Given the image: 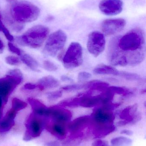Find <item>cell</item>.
I'll use <instances>...</instances> for the list:
<instances>
[{
  "label": "cell",
  "instance_id": "obj_1",
  "mask_svg": "<svg viewBox=\"0 0 146 146\" xmlns=\"http://www.w3.org/2000/svg\"><path fill=\"white\" fill-rule=\"evenodd\" d=\"M117 106V104H108L94 111L91 116V125L95 138H103L115 131V117L112 110Z\"/></svg>",
  "mask_w": 146,
  "mask_h": 146
},
{
  "label": "cell",
  "instance_id": "obj_2",
  "mask_svg": "<svg viewBox=\"0 0 146 146\" xmlns=\"http://www.w3.org/2000/svg\"><path fill=\"white\" fill-rule=\"evenodd\" d=\"M5 10L15 21L22 24L36 21L40 13L37 6L25 1L11 3Z\"/></svg>",
  "mask_w": 146,
  "mask_h": 146
},
{
  "label": "cell",
  "instance_id": "obj_3",
  "mask_svg": "<svg viewBox=\"0 0 146 146\" xmlns=\"http://www.w3.org/2000/svg\"><path fill=\"white\" fill-rule=\"evenodd\" d=\"M49 30L48 27L38 25L28 29L23 35L16 37V42L22 46L38 48L42 46L48 36Z\"/></svg>",
  "mask_w": 146,
  "mask_h": 146
},
{
  "label": "cell",
  "instance_id": "obj_4",
  "mask_svg": "<svg viewBox=\"0 0 146 146\" xmlns=\"http://www.w3.org/2000/svg\"><path fill=\"white\" fill-rule=\"evenodd\" d=\"M118 45L119 48L126 54L145 49L144 31L139 27L132 29L119 38Z\"/></svg>",
  "mask_w": 146,
  "mask_h": 146
},
{
  "label": "cell",
  "instance_id": "obj_5",
  "mask_svg": "<svg viewBox=\"0 0 146 146\" xmlns=\"http://www.w3.org/2000/svg\"><path fill=\"white\" fill-rule=\"evenodd\" d=\"M66 33L61 30L51 33L47 38L44 51L47 55L55 57L64 48L67 41Z\"/></svg>",
  "mask_w": 146,
  "mask_h": 146
},
{
  "label": "cell",
  "instance_id": "obj_6",
  "mask_svg": "<svg viewBox=\"0 0 146 146\" xmlns=\"http://www.w3.org/2000/svg\"><path fill=\"white\" fill-rule=\"evenodd\" d=\"M63 66L67 69H73L80 66L83 62V50L78 42L70 44L62 59Z\"/></svg>",
  "mask_w": 146,
  "mask_h": 146
},
{
  "label": "cell",
  "instance_id": "obj_7",
  "mask_svg": "<svg viewBox=\"0 0 146 146\" xmlns=\"http://www.w3.org/2000/svg\"><path fill=\"white\" fill-rule=\"evenodd\" d=\"M45 116L39 115L33 112L31 114L26 123V131L24 135V140L33 139L39 137L44 127Z\"/></svg>",
  "mask_w": 146,
  "mask_h": 146
},
{
  "label": "cell",
  "instance_id": "obj_8",
  "mask_svg": "<svg viewBox=\"0 0 146 146\" xmlns=\"http://www.w3.org/2000/svg\"><path fill=\"white\" fill-rule=\"evenodd\" d=\"M119 38H113L110 42L108 46L107 58L109 63L113 66H126L128 65L127 55L118 47Z\"/></svg>",
  "mask_w": 146,
  "mask_h": 146
},
{
  "label": "cell",
  "instance_id": "obj_9",
  "mask_svg": "<svg viewBox=\"0 0 146 146\" xmlns=\"http://www.w3.org/2000/svg\"><path fill=\"white\" fill-rule=\"evenodd\" d=\"M105 40L104 35L97 31L92 32L88 36L87 48L91 54L98 56L104 50Z\"/></svg>",
  "mask_w": 146,
  "mask_h": 146
},
{
  "label": "cell",
  "instance_id": "obj_10",
  "mask_svg": "<svg viewBox=\"0 0 146 146\" xmlns=\"http://www.w3.org/2000/svg\"><path fill=\"white\" fill-rule=\"evenodd\" d=\"M23 80L7 75L0 79V96L4 104H6L9 97L15 88Z\"/></svg>",
  "mask_w": 146,
  "mask_h": 146
},
{
  "label": "cell",
  "instance_id": "obj_11",
  "mask_svg": "<svg viewBox=\"0 0 146 146\" xmlns=\"http://www.w3.org/2000/svg\"><path fill=\"white\" fill-rule=\"evenodd\" d=\"M126 25V20L123 18L108 19L103 21L101 29L104 34L111 36L121 31Z\"/></svg>",
  "mask_w": 146,
  "mask_h": 146
},
{
  "label": "cell",
  "instance_id": "obj_12",
  "mask_svg": "<svg viewBox=\"0 0 146 146\" xmlns=\"http://www.w3.org/2000/svg\"><path fill=\"white\" fill-rule=\"evenodd\" d=\"M100 11L108 16L117 15L121 13L123 8L121 0H102L99 4Z\"/></svg>",
  "mask_w": 146,
  "mask_h": 146
},
{
  "label": "cell",
  "instance_id": "obj_13",
  "mask_svg": "<svg viewBox=\"0 0 146 146\" xmlns=\"http://www.w3.org/2000/svg\"><path fill=\"white\" fill-rule=\"evenodd\" d=\"M45 117L51 118L55 122L66 123L72 117L70 111L60 106H53L47 108Z\"/></svg>",
  "mask_w": 146,
  "mask_h": 146
},
{
  "label": "cell",
  "instance_id": "obj_14",
  "mask_svg": "<svg viewBox=\"0 0 146 146\" xmlns=\"http://www.w3.org/2000/svg\"><path fill=\"white\" fill-rule=\"evenodd\" d=\"M91 116L81 117L69 123L67 129L69 130L73 138H78L81 136L82 131L88 127V125H91Z\"/></svg>",
  "mask_w": 146,
  "mask_h": 146
},
{
  "label": "cell",
  "instance_id": "obj_15",
  "mask_svg": "<svg viewBox=\"0 0 146 146\" xmlns=\"http://www.w3.org/2000/svg\"><path fill=\"white\" fill-rule=\"evenodd\" d=\"M119 117L127 124L130 123L136 122L139 120L141 117L136 104L128 106L123 109L120 112Z\"/></svg>",
  "mask_w": 146,
  "mask_h": 146
},
{
  "label": "cell",
  "instance_id": "obj_16",
  "mask_svg": "<svg viewBox=\"0 0 146 146\" xmlns=\"http://www.w3.org/2000/svg\"><path fill=\"white\" fill-rule=\"evenodd\" d=\"M17 111L11 109L7 111L3 119L0 121V132L4 133L9 131L14 125V119Z\"/></svg>",
  "mask_w": 146,
  "mask_h": 146
},
{
  "label": "cell",
  "instance_id": "obj_17",
  "mask_svg": "<svg viewBox=\"0 0 146 146\" xmlns=\"http://www.w3.org/2000/svg\"><path fill=\"white\" fill-rule=\"evenodd\" d=\"M60 82L51 76H44L38 81L37 87L41 91L46 89L55 88L60 86Z\"/></svg>",
  "mask_w": 146,
  "mask_h": 146
},
{
  "label": "cell",
  "instance_id": "obj_18",
  "mask_svg": "<svg viewBox=\"0 0 146 146\" xmlns=\"http://www.w3.org/2000/svg\"><path fill=\"white\" fill-rule=\"evenodd\" d=\"M27 101L31 105L33 113L40 116H45L47 108L43 104L38 100L29 98Z\"/></svg>",
  "mask_w": 146,
  "mask_h": 146
},
{
  "label": "cell",
  "instance_id": "obj_19",
  "mask_svg": "<svg viewBox=\"0 0 146 146\" xmlns=\"http://www.w3.org/2000/svg\"><path fill=\"white\" fill-rule=\"evenodd\" d=\"M119 72L120 71H118L114 67L103 64L99 65L93 70V73L96 74L111 75L118 76Z\"/></svg>",
  "mask_w": 146,
  "mask_h": 146
},
{
  "label": "cell",
  "instance_id": "obj_20",
  "mask_svg": "<svg viewBox=\"0 0 146 146\" xmlns=\"http://www.w3.org/2000/svg\"><path fill=\"white\" fill-rule=\"evenodd\" d=\"M4 18L7 26L13 31L19 32L23 30L25 27L24 24L19 23L15 21L6 10L4 11Z\"/></svg>",
  "mask_w": 146,
  "mask_h": 146
},
{
  "label": "cell",
  "instance_id": "obj_21",
  "mask_svg": "<svg viewBox=\"0 0 146 146\" xmlns=\"http://www.w3.org/2000/svg\"><path fill=\"white\" fill-rule=\"evenodd\" d=\"M20 60L24 64L33 71L39 72L38 63L35 59L28 54H24L20 56Z\"/></svg>",
  "mask_w": 146,
  "mask_h": 146
},
{
  "label": "cell",
  "instance_id": "obj_22",
  "mask_svg": "<svg viewBox=\"0 0 146 146\" xmlns=\"http://www.w3.org/2000/svg\"><path fill=\"white\" fill-rule=\"evenodd\" d=\"M111 142V146H130L132 141L126 137H118L112 139Z\"/></svg>",
  "mask_w": 146,
  "mask_h": 146
},
{
  "label": "cell",
  "instance_id": "obj_23",
  "mask_svg": "<svg viewBox=\"0 0 146 146\" xmlns=\"http://www.w3.org/2000/svg\"><path fill=\"white\" fill-rule=\"evenodd\" d=\"M27 106V104L26 102L17 98H15L12 100V109L17 112L26 108Z\"/></svg>",
  "mask_w": 146,
  "mask_h": 146
},
{
  "label": "cell",
  "instance_id": "obj_24",
  "mask_svg": "<svg viewBox=\"0 0 146 146\" xmlns=\"http://www.w3.org/2000/svg\"><path fill=\"white\" fill-rule=\"evenodd\" d=\"M118 76L123 77L129 80L140 81L142 80L141 77L137 74L128 72L120 71Z\"/></svg>",
  "mask_w": 146,
  "mask_h": 146
},
{
  "label": "cell",
  "instance_id": "obj_25",
  "mask_svg": "<svg viewBox=\"0 0 146 146\" xmlns=\"http://www.w3.org/2000/svg\"><path fill=\"white\" fill-rule=\"evenodd\" d=\"M110 90L115 95L116 94H122L123 95L131 94L132 92L127 88L118 86L109 87Z\"/></svg>",
  "mask_w": 146,
  "mask_h": 146
},
{
  "label": "cell",
  "instance_id": "obj_26",
  "mask_svg": "<svg viewBox=\"0 0 146 146\" xmlns=\"http://www.w3.org/2000/svg\"><path fill=\"white\" fill-rule=\"evenodd\" d=\"M86 89L85 83L82 84H73V85H68L62 87L61 88L62 90L66 92H72V91H77L81 89Z\"/></svg>",
  "mask_w": 146,
  "mask_h": 146
},
{
  "label": "cell",
  "instance_id": "obj_27",
  "mask_svg": "<svg viewBox=\"0 0 146 146\" xmlns=\"http://www.w3.org/2000/svg\"><path fill=\"white\" fill-rule=\"evenodd\" d=\"M0 31L3 33V34L6 36V38L9 41L11 42V41L14 40L13 37L10 34L7 28L5 26L4 24L3 23L2 21L1 16V13H0Z\"/></svg>",
  "mask_w": 146,
  "mask_h": 146
},
{
  "label": "cell",
  "instance_id": "obj_28",
  "mask_svg": "<svg viewBox=\"0 0 146 146\" xmlns=\"http://www.w3.org/2000/svg\"><path fill=\"white\" fill-rule=\"evenodd\" d=\"M5 61L7 64L11 66H18L21 64L20 59L16 56H9L5 58Z\"/></svg>",
  "mask_w": 146,
  "mask_h": 146
},
{
  "label": "cell",
  "instance_id": "obj_29",
  "mask_svg": "<svg viewBox=\"0 0 146 146\" xmlns=\"http://www.w3.org/2000/svg\"><path fill=\"white\" fill-rule=\"evenodd\" d=\"M63 95V92L62 90L54 91V92H50L47 94V98L49 100H56L59 98H61Z\"/></svg>",
  "mask_w": 146,
  "mask_h": 146
},
{
  "label": "cell",
  "instance_id": "obj_30",
  "mask_svg": "<svg viewBox=\"0 0 146 146\" xmlns=\"http://www.w3.org/2000/svg\"><path fill=\"white\" fill-rule=\"evenodd\" d=\"M43 67L46 71L55 72L57 69V67L55 63L50 61H45L43 63Z\"/></svg>",
  "mask_w": 146,
  "mask_h": 146
},
{
  "label": "cell",
  "instance_id": "obj_31",
  "mask_svg": "<svg viewBox=\"0 0 146 146\" xmlns=\"http://www.w3.org/2000/svg\"><path fill=\"white\" fill-rule=\"evenodd\" d=\"M7 75L23 80V74L21 71L19 69H15L10 70L8 72Z\"/></svg>",
  "mask_w": 146,
  "mask_h": 146
},
{
  "label": "cell",
  "instance_id": "obj_32",
  "mask_svg": "<svg viewBox=\"0 0 146 146\" xmlns=\"http://www.w3.org/2000/svg\"><path fill=\"white\" fill-rule=\"evenodd\" d=\"M91 77V75L87 72H81L78 74V79L79 81L88 80Z\"/></svg>",
  "mask_w": 146,
  "mask_h": 146
},
{
  "label": "cell",
  "instance_id": "obj_33",
  "mask_svg": "<svg viewBox=\"0 0 146 146\" xmlns=\"http://www.w3.org/2000/svg\"><path fill=\"white\" fill-rule=\"evenodd\" d=\"M8 45L9 48V50H10L11 52L16 54L18 55H21V50H20V49L15 47V46L14 45V44L11 42H9Z\"/></svg>",
  "mask_w": 146,
  "mask_h": 146
},
{
  "label": "cell",
  "instance_id": "obj_34",
  "mask_svg": "<svg viewBox=\"0 0 146 146\" xmlns=\"http://www.w3.org/2000/svg\"><path fill=\"white\" fill-rule=\"evenodd\" d=\"M92 146H111L109 145L107 141L102 140L95 141L92 144Z\"/></svg>",
  "mask_w": 146,
  "mask_h": 146
},
{
  "label": "cell",
  "instance_id": "obj_35",
  "mask_svg": "<svg viewBox=\"0 0 146 146\" xmlns=\"http://www.w3.org/2000/svg\"><path fill=\"white\" fill-rule=\"evenodd\" d=\"M37 88V86L31 83H26L24 86V89L26 90H33Z\"/></svg>",
  "mask_w": 146,
  "mask_h": 146
},
{
  "label": "cell",
  "instance_id": "obj_36",
  "mask_svg": "<svg viewBox=\"0 0 146 146\" xmlns=\"http://www.w3.org/2000/svg\"><path fill=\"white\" fill-rule=\"evenodd\" d=\"M61 79L62 80L66 82H73V80L71 78L66 76H63L61 77Z\"/></svg>",
  "mask_w": 146,
  "mask_h": 146
},
{
  "label": "cell",
  "instance_id": "obj_37",
  "mask_svg": "<svg viewBox=\"0 0 146 146\" xmlns=\"http://www.w3.org/2000/svg\"><path fill=\"white\" fill-rule=\"evenodd\" d=\"M3 105H4V104H3L2 99L1 96H0V121H1L2 117L3 106Z\"/></svg>",
  "mask_w": 146,
  "mask_h": 146
},
{
  "label": "cell",
  "instance_id": "obj_38",
  "mask_svg": "<svg viewBox=\"0 0 146 146\" xmlns=\"http://www.w3.org/2000/svg\"><path fill=\"white\" fill-rule=\"evenodd\" d=\"M121 134L126 135H133V132L131 130H123L121 132Z\"/></svg>",
  "mask_w": 146,
  "mask_h": 146
},
{
  "label": "cell",
  "instance_id": "obj_39",
  "mask_svg": "<svg viewBox=\"0 0 146 146\" xmlns=\"http://www.w3.org/2000/svg\"><path fill=\"white\" fill-rule=\"evenodd\" d=\"M4 44L2 41L0 39V54H1L3 52L4 50Z\"/></svg>",
  "mask_w": 146,
  "mask_h": 146
},
{
  "label": "cell",
  "instance_id": "obj_40",
  "mask_svg": "<svg viewBox=\"0 0 146 146\" xmlns=\"http://www.w3.org/2000/svg\"><path fill=\"white\" fill-rule=\"evenodd\" d=\"M49 146H60L59 144L57 142H53L49 143Z\"/></svg>",
  "mask_w": 146,
  "mask_h": 146
},
{
  "label": "cell",
  "instance_id": "obj_41",
  "mask_svg": "<svg viewBox=\"0 0 146 146\" xmlns=\"http://www.w3.org/2000/svg\"><path fill=\"white\" fill-rule=\"evenodd\" d=\"M8 2L9 3H15V2L17 1V0H5Z\"/></svg>",
  "mask_w": 146,
  "mask_h": 146
}]
</instances>
